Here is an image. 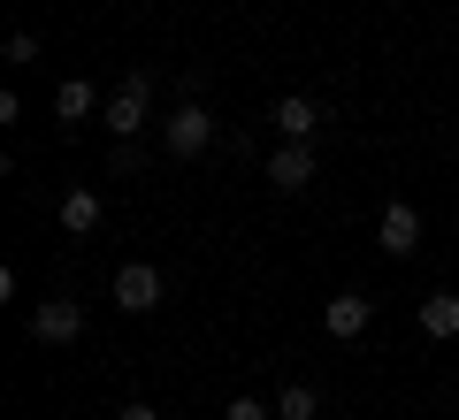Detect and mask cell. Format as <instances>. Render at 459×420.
<instances>
[{
    "label": "cell",
    "mask_w": 459,
    "mask_h": 420,
    "mask_svg": "<svg viewBox=\"0 0 459 420\" xmlns=\"http://www.w3.org/2000/svg\"><path fill=\"white\" fill-rule=\"evenodd\" d=\"M100 123L115 130V138H138V130L153 123V69L138 62V69H123V84L108 92V107H100Z\"/></svg>",
    "instance_id": "obj_1"
},
{
    "label": "cell",
    "mask_w": 459,
    "mask_h": 420,
    "mask_svg": "<svg viewBox=\"0 0 459 420\" xmlns=\"http://www.w3.org/2000/svg\"><path fill=\"white\" fill-rule=\"evenodd\" d=\"M161 138H169V153H177V161H192V153H207L222 130H214V115L199 107V99H177V107H169V123H161Z\"/></svg>",
    "instance_id": "obj_2"
},
{
    "label": "cell",
    "mask_w": 459,
    "mask_h": 420,
    "mask_svg": "<svg viewBox=\"0 0 459 420\" xmlns=\"http://www.w3.org/2000/svg\"><path fill=\"white\" fill-rule=\"evenodd\" d=\"M161 298H169V275L153 268V260H131V268L115 275V306L123 313H153Z\"/></svg>",
    "instance_id": "obj_3"
},
{
    "label": "cell",
    "mask_w": 459,
    "mask_h": 420,
    "mask_svg": "<svg viewBox=\"0 0 459 420\" xmlns=\"http://www.w3.org/2000/svg\"><path fill=\"white\" fill-rule=\"evenodd\" d=\"M268 184H276L283 199H299L314 184V146H307V138H283V146L268 153Z\"/></svg>",
    "instance_id": "obj_4"
},
{
    "label": "cell",
    "mask_w": 459,
    "mask_h": 420,
    "mask_svg": "<svg viewBox=\"0 0 459 420\" xmlns=\"http://www.w3.org/2000/svg\"><path fill=\"white\" fill-rule=\"evenodd\" d=\"M376 244H383L391 260L421 253V214H413V199H391V207H383V222H376Z\"/></svg>",
    "instance_id": "obj_5"
},
{
    "label": "cell",
    "mask_w": 459,
    "mask_h": 420,
    "mask_svg": "<svg viewBox=\"0 0 459 420\" xmlns=\"http://www.w3.org/2000/svg\"><path fill=\"white\" fill-rule=\"evenodd\" d=\"M31 337L39 344H77L84 337V306H77V298H47V306H31Z\"/></svg>",
    "instance_id": "obj_6"
},
{
    "label": "cell",
    "mask_w": 459,
    "mask_h": 420,
    "mask_svg": "<svg viewBox=\"0 0 459 420\" xmlns=\"http://www.w3.org/2000/svg\"><path fill=\"white\" fill-rule=\"evenodd\" d=\"M368 321H376V306H368L360 291H337V298H329V306H322V329H329V337H337V344H352V337H360Z\"/></svg>",
    "instance_id": "obj_7"
},
{
    "label": "cell",
    "mask_w": 459,
    "mask_h": 420,
    "mask_svg": "<svg viewBox=\"0 0 459 420\" xmlns=\"http://www.w3.org/2000/svg\"><path fill=\"white\" fill-rule=\"evenodd\" d=\"M100 222H108V199H100L92 184H77V192H62V229H69V237H92Z\"/></svg>",
    "instance_id": "obj_8"
},
{
    "label": "cell",
    "mask_w": 459,
    "mask_h": 420,
    "mask_svg": "<svg viewBox=\"0 0 459 420\" xmlns=\"http://www.w3.org/2000/svg\"><path fill=\"white\" fill-rule=\"evenodd\" d=\"M100 115V84L92 77H62V92H54V123H92Z\"/></svg>",
    "instance_id": "obj_9"
},
{
    "label": "cell",
    "mask_w": 459,
    "mask_h": 420,
    "mask_svg": "<svg viewBox=\"0 0 459 420\" xmlns=\"http://www.w3.org/2000/svg\"><path fill=\"white\" fill-rule=\"evenodd\" d=\"M276 130L283 138H314V130H322V107H314L307 92H283L276 99Z\"/></svg>",
    "instance_id": "obj_10"
},
{
    "label": "cell",
    "mask_w": 459,
    "mask_h": 420,
    "mask_svg": "<svg viewBox=\"0 0 459 420\" xmlns=\"http://www.w3.org/2000/svg\"><path fill=\"white\" fill-rule=\"evenodd\" d=\"M421 329H429V337H459V291H429L421 298Z\"/></svg>",
    "instance_id": "obj_11"
},
{
    "label": "cell",
    "mask_w": 459,
    "mask_h": 420,
    "mask_svg": "<svg viewBox=\"0 0 459 420\" xmlns=\"http://www.w3.org/2000/svg\"><path fill=\"white\" fill-rule=\"evenodd\" d=\"M314 413H322V390L314 382H283L276 390V420H314Z\"/></svg>",
    "instance_id": "obj_12"
},
{
    "label": "cell",
    "mask_w": 459,
    "mask_h": 420,
    "mask_svg": "<svg viewBox=\"0 0 459 420\" xmlns=\"http://www.w3.org/2000/svg\"><path fill=\"white\" fill-rule=\"evenodd\" d=\"M0 54H8V62H39V31H8V47H0Z\"/></svg>",
    "instance_id": "obj_13"
},
{
    "label": "cell",
    "mask_w": 459,
    "mask_h": 420,
    "mask_svg": "<svg viewBox=\"0 0 459 420\" xmlns=\"http://www.w3.org/2000/svg\"><path fill=\"white\" fill-rule=\"evenodd\" d=\"M230 420H276V405H261V398H230Z\"/></svg>",
    "instance_id": "obj_14"
},
{
    "label": "cell",
    "mask_w": 459,
    "mask_h": 420,
    "mask_svg": "<svg viewBox=\"0 0 459 420\" xmlns=\"http://www.w3.org/2000/svg\"><path fill=\"white\" fill-rule=\"evenodd\" d=\"M115 420H161V413H153L146 398H131V405H123V413H115Z\"/></svg>",
    "instance_id": "obj_15"
}]
</instances>
